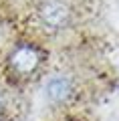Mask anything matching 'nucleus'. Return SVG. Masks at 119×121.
I'll return each instance as SVG.
<instances>
[{"instance_id": "4", "label": "nucleus", "mask_w": 119, "mask_h": 121, "mask_svg": "<svg viewBox=\"0 0 119 121\" xmlns=\"http://www.w3.org/2000/svg\"><path fill=\"white\" fill-rule=\"evenodd\" d=\"M6 109H8V103H6V97L0 93V121H4L6 117Z\"/></svg>"}, {"instance_id": "1", "label": "nucleus", "mask_w": 119, "mask_h": 121, "mask_svg": "<svg viewBox=\"0 0 119 121\" xmlns=\"http://www.w3.org/2000/svg\"><path fill=\"white\" fill-rule=\"evenodd\" d=\"M43 51L32 43H20L8 52L6 56V69L10 71L14 79H32L43 67Z\"/></svg>"}, {"instance_id": "3", "label": "nucleus", "mask_w": 119, "mask_h": 121, "mask_svg": "<svg viewBox=\"0 0 119 121\" xmlns=\"http://www.w3.org/2000/svg\"><path fill=\"white\" fill-rule=\"evenodd\" d=\"M75 79L69 77L65 73L53 75L47 83H44V95L51 103L55 105H65L75 97Z\"/></svg>"}, {"instance_id": "2", "label": "nucleus", "mask_w": 119, "mask_h": 121, "mask_svg": "<svg viewBox=\"0 0 119 121\" xmlns=\"http://www.w3.org/2000/svg\"><path fill=\"white\" fill-rule=\"evenodd\" d=\"M36 18L44 30L48 32H61L69 28L73 22V10L61 0H47L38 6Z\"/></svg>"}]
</instances>
